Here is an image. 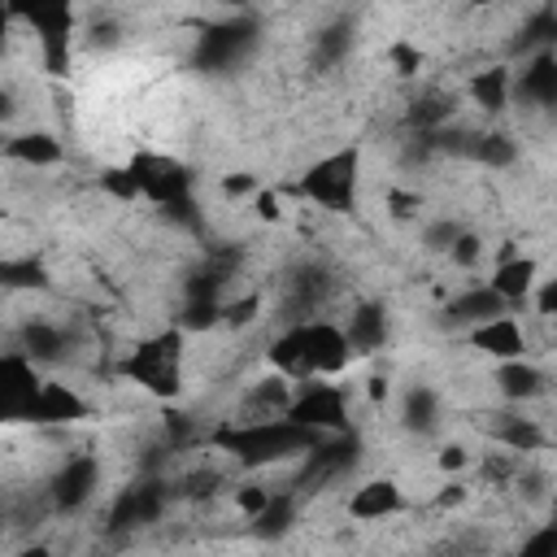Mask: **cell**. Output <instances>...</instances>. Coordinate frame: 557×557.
I'll list each match as a JSON object with an SVG mask.
<instances>
[{
  "instance_id": "obj_25",
  "label": "cell",
  "mask_w": 557,
  "mask_h": 557,
  "mask_svg": "<svg viewBox=\"0 0 557 557\" xmlns=\"http://www.w3.org/2000/svg\"><path fill=\"white\" fill-rule=\"evenodd\" d=\"M248 39H252V22H244V17L218 22V26H209L200 35V61L205 65H226L248 48Z\"/></svg>"
},
{
  "instance_id": "obj_28",
  "label": "cell",
  "mask_w": 557,
  "mask_h": 557,
  "mask_svg": "<svg viewBox=\"0 0 557 557\" xmlns=\"http://www.w3.org/2000/svg\"><path fill=\"white\" fill-rule=\"evenodd\" d=\"M296 509H300V496L296 492H274L270 500H265V509L261 513H252V531L257 535H283L292 522H296Z\"/></svg>"
},
{
  "instance_id": "obj_30",
  "label": "cell",
  "mask_w": 557,
  "mask_h": 557,
  "mask_svg": "<svg viewBox=\"0 0 557 557\" xmlns=\"http://www.w3.org/2000/svg\"><path fill=\"white\" fill-rule=\"evenodd\" d=\"M483 252H487V244H483L474 231H466V226H461V235L448 244V261H453L457 270H474V265L483 261Z\"/></svg>"
},
{
  "instance_id": "obj_42",
  "label": "cell",
  "mask_w": 557,
  "mask_h": 557,
  "mask_svg": "<svg viewBox=\"0 0 557 557\" xmlns=\"http://www.w3.org/2000/svg\"><path fill=\"white\" fill-rule=\"evenodd\" d=\"M461 500H466V483H444V492L435 496L440 509H453V505H461Z\"/></svg>"
},
{
  "instance_id": "obj_14",
  "label": "cell",
  "mask_w": 557,
  "mask_h": 557,
  "mask_svg": "<svg viewBox=\"0 0 557 557\" xmlns=\"http://www.w3.org/2000/svg\"><path fill=\"white\" fill-rule=\"evenodd\" d=\"M339 331H344L352 357H370V352H379L387 344V309L374 305V300H361V305L348 309V318L339 322Z\"/></svg>"
},
{
  "instance_id": "obj_37",
  "label": "cell",
  "mask_w": 557,
  "mask_h": 557,
  "mask_svg": "<svg viewBox=\"0 0 557 557\" xmlns=\"http://www.w3.org/2000/svg\"><path fill=\"white\" fill-rule=\"evenodd\" d=\"M270 496H274V492H270L265 483H244V487L235 492V505L252 518V513H261V509H265V500H270Z\"/></svg>"
},
{
  "instance_id": "obj_32",
  "label": "cell",
  "mask_w": 557,
  "mask_h": 557,
  "mask_svg": "<svg viewBox=\"0 0 557 557\" xmlns=\"http://www.w3.org/2000/svg\"><path fill=\"white\" fill-rule=\"evenodd\" d=\"M100 187L113 196V200H139V187H135V178H131V170L126 165H109L104 174H100Z\"/></svg>"
},
{
  "instance_id": "obj_8",
  "label": "cell",
  "mask_w": 557,
  "mask_h": 557,
  "mask_svg": "<svg viewBox=\"0 0 557 557\" xmlns=\"http://www.w3.org/2000/svg\"><path fill=\"white\" fill-rule=\"evenodd\" d=\"M96 487H100V457H91V453H78V457H70L52 479H48V505H52V513H78L91 496H96Z\"/></svg>"
},
{
  "instance_id": "obj_6",
  "label": "cell",
  "mask_w": 557,
  "mask_h": 557,
  "mask_svg": "<svg viewBox=\"0 0 557 557\" xmlns=\"http://www.w3.org/2000/svg\"><path fill=\"white\" fill-rule=\"evenodd\" d=\"M287 418H296L300 426H309L318 435L348 431V396L331 379H300V387L292 392Z\"/></svg>"
},
{
  "instance_id": "obj_43",
  "label": "cell",
  "mask_w": 557,
  "mask_h": 557,
  "mask_svg": "<svg viewBox=\"0 0 557 557\" xmlns=\"http://www.w3.org/2000/svg\"><path fill=\"white\" fill-rule=\"evenodd\" d=\"M9 35H13V9L9 0H0V52L9 48Z\"/></svg>"
},
{
  "instance_id": "obj_34",
  "label": "cell",
  "mask_w": 557,
  "mask_h": 557,
  "mask_svg": "<svg viewBox=\"0 0 557 557\" xmlns=\"http://www.w3.org/2000/svg\"><path fill=\"white\" fill-rule=\"evenodd\" d=\"M387 213H392L396 222H413V218L422 213V196H418V191H400V187H392V191H387Z\"/></svg>"
},
{
  "instance_id": "obj_40",
  "label": "cell",
  "mask_w": 557,
  "mask_h": 557,
  "mask_svg": "<svg viewBox=\"0 0 557 557\" xmlns=\"http://www.w3.org/2000/svg\"><path fill=\"white\" fill-rule=\"evenodd\" d=\"M466 466H470V453H466L461 444H448V448L440 453V470H444V474H457V470H466Z\"/></svg>"
},
{
  "instance_id": "obj_9",
  "label": "cell",
  "mask_w": 557,
  "mask_h": 557,
  "mask_svg": "<svg viewBox=\"0 0 557 557\" xmlns=\"http://www.w3.org/2000/svg\"><path fill=\"white\" fill-rule=\"evenodd\" d=\"M39 392V366L26 352H0V422H26Z\"/></svg>"
},
{
  "instance_id": "obj_41",
  "label": "cell",
  "mask_w": 557,
  "mask_h": 557,
  "mask_svg": "<svg viewBox=\"0 0 557 557\" xmlns=\"http://www.w3.org/2000/svg\"><path fill=\"white\" fill-rule=\"evenodd\" d=\"M17 113H22V104H17V91H13L9 83H0V126H9Z\"/></svg>"
},
{
  "instance_id": "obj_4",
  "label": "cell",
  "mask_w": 557,
  "mask_h": 557,
  "mask_svg": "<svg viewBox=\"0 0 557 557\" xmlns=\"http://www.w3.org/2000/svg\"><path fill=\"white\" fill-rule=\"evenodd\" d=\"M357 187H361V152L357 148H335V152L318 157L296 178V191L326 213H348L357 205Z\"/></svg>"
},
{
  "instance_id": "obj_31",
  "label": "cell",
  "mask_w": 557,
  "mask_h": 557,
  "mask_svg": "<svg viewBox=\"0 0 557 557\" xmlns=\"http://www.w3.org/2000/svg\"><path fill=\"white\" fill-rule=\"evenodd\" d=\"M461 235V222H453V218H435V222H426L422 226V248L426 252H448V244Z\"/></svg>"
},
{
  "instance_id": "obj_18",
  "label": "cell",
  "mask_w": 557,
  "mask_h": 557,
  "mask_svg": "<svg viewBox=\"0 0 557 557\" xmlns=\"http://www.w3.org/2000/svg\"><path fill=\"white\" fill-rule=\"evenodd\" d=\"M492 379H496V392H500L505 405H527V400H535V396L548 392V374H544L535 361H527V357L500 361Z\"/></svg>"
},
{
  "instance_id": "obj_2",
  "label": "cell",
  "mask_w": 557,
  "mask_h": 557,
  "mask_svg": "<svg viewBox=\"0 0 557 557\" xmlns=\"http://www.w3.org/2000/svg\"><path fill=\"white\" fill-rule=\"evenodd\" d=\"M209 440H213V448L231 453L244 470H265V466L300 461L322 435L283 413V418H265V422H222Z\"/></svg>"
},
{
  "instance_id": "obj_23",
  "label": "cell",
  "mask_w": 557,
  "mask_h": 557,
  "mask_svg": "<svg viewBox=\"0 0 557 557\" xmlns=\"http://www.w3.org/2000/svg\"><path fill=\"white\" fill-rule=\"evenodd\" d=\"M496 313H505V300H500L487 283L466 287V292H457V296L444 305V322H448V326H461V331H470V326H479V322H487V318H496Z\"/></svg>"
},
{
  "instance_id": "obj_20",
  "label": "cell",
  "mask_w": 557,
  "mask_h": 557,
  "mask_svg": "<svg viewBox=\"0 0 557 557\" xmlns=\"http://www.w3.org/2000/svg\"><path fill=\"white\" fill-rule=\"evenodd\" d=\"M453 117H457V91H444V87H426L405 104V126L413 135H435Z\"/></svg>"
},
{
  "instance_id": "obj_10",
  "label": "cell",
  "mask_w": 557,
  "mask_h": 557,
  "mask_svg": "<svg viewBox=\"0 0 557 557\" xmlns=\"http://www.w3.org/2000/svg\"><path fill=\"white\" fill-rule=\"evenodd\" d=\"M174 487L161 483V479H144V483H131L117 492V500L109 505V527L113 531H131V527H148L165 513Z\"/></svg>"
},
{
  "instance_id": "obj_46",
  "label": "cell",
  "mask_w": 557,
  "mask_h": 557,
  "mask_svg": "<svg viewBox=\"0 0 557 557\" xmlns=\"http://www.w3.org/2000/svg\"><path fill=\"white\" fill-rule=\"evenodd\" d=\"M470 4H474V9H492L496 0H470Z\"/></svg>"
},
{
  "instance_id": "obj_16",
  "label": "cell",
  "mask_w": 557,
  "mask_h": 557,
  "mask_svg": "<svg viewBox=\"0 0 557 557\" xmlns=\"http://www.w3.org/2000/svg\"><path fill=\"white\" fill-rule=\"evenodd\" d=\"M513 96L527 100L531 109H548L557 100V57L553 48H535L522 74H513Z\"/></svg>"
},
{
  "instance_id": "obj_45",
  "label": "cell",
  "mask_w": 557,
  "mask_h": 557,
  "mask_svg": "<svg viewBox=\"0 0 557 557\" xmlns=\"http://www.w3.org/2000/svg\"><path fill=\"white\" fill-rule=\"evenodd\" d=\"M370 396L374 400H387V379H370Z\"/></svg>"
},
{
  "instance_id": "obj_29",
  "label": "cell",
  "mask_w": 557,
  "mask_h": 557,
  "mask_svg": "<svg viewBox=\"0 0 557 557\" xmlns=\"http://www.w3.org/2000/svg\"><path fill=\"white\" fill-rule=\"evenodd\" d=\"M0 287H9V292H39V287H48V270L30 252L26 257H4L0 261Z\"/></svg>"
},
{
  "instance_id": "obj_12",
  "label": "cell",
  "mask_w": 557,
  "mask_h": 557,
  "mask_svg": "<svg viewBox=\"0 0 557 557\" xmlns=\"http://www.w3.org/2000/svg\"><path fill=\"white\" fill-rule=\"evenodd\" d=\"M292 392H296V379H287V374L274 370V374L257 379L252 387H244V396H239L231 422H265V418H283L287 405H292Z\"/></svg>"
},
{
  "instance_id": "obj_1",
  "label": "cell",
  "mask_w": 557,
  "mask_h": 557,
  "mask_svg": "<svg viewBox=\"0 0 557 557\" xmlns=\"http://www.w3.org/2000/svg\"><path fill=\"white\" fill-rule=\"evenodd\" d=\"M270 366L287 379H331L339 374L352 352H348V339L339 331V322L331 318H300V322H287L274 339H270Z\"/></svg>"
},
{
  "instance_id": "obj_7",
  "label": "cell",
  "mask_w": 557,
  "mask_h": 557,
  "mask_svg": "<svg viewBox=\"0 0 557 557\" xmlns=\"http://www.w3.org/2000/svg\"><path fill=\"white\" fill-rule=\"evenodd\" d=\"M126 170H131L139 196L152 200L157 209H161V205H174V200H183V196H191V170H187L183 161L165 157V152H135V157L126 161Z\"/></svg>"
},
{
  "instance_id": "obj_44",
  "label": "cell",
  "mask_w": 557,
  "mask_h": 557,
  "mask_svg": "<svg viewBox=\"0 0 557 557\" xmlns=\"http://www.w3.org/2000/svg\"><path fill=\"white\" fill-rule=\"evenodd\" d=\"M205 4H213V9H226V13H235V9H248V0H205Z\"/></svg>"
},
{
  "instance_id": "obj_36",
  "label": "cell",
  "mask_w": 557,
  "mask_h": 557,
  "mask_svg": "<svg viewBox=\"0 0 557 557\" xmlns=\"http://www.w3.org/2000/svg\"><path fill=\"white\" fill-rule=\"evenodd\" d=\"M313 48H318V61H339L348 52V30L344 26H331V30H322L313 39Z\"/></svg>"
},
{
  "instance_id": "obj_39",
  "label": "cell",
  "mask_w": 557,
  "mask_h": 557,
  "mask_svg": "<svg viewBox=\"0 0 557 557\" xmlns=\"http://www.w3.org/2000/svg\"><path fill=\"white\" fill-rule=\"evenodd\" d=\"M252 205H257V218H261V222H278V218H283V200H278L274 191H261V187H257V191H252Z\"/></svg>"
},
{
  "instance_id": "obj_26",
  "label": "cell",
  "mask_w": 557,
  "mask_h": 557,
  "mask_svg": "<svg viewBox=\"0 0 557 557\" xmlns=\"http://www.w3.org/2000/svg\"><path fill=\"white\" fill-rule=\"evenodd\" d=\"M400 426L405 431H418V435H431L440 426V396H435V387L413 383L400 396Z\"/></svg>"
},
{
  "instance_id": "obj_21",
  "label": "cell",
  "mask_w": 557,
  "mask_h": 557,
  "mask_svg": "<svg viewBox=\"0 0 557 557\" xmlns=\"http://www.w3.org/2000/svg\"><path fill=\"white\" fill-rule=\"evenodd\" d=\"M0 157L13 161V165L48 170V165H61L65 148H61V139L48 135V131H17V135H9V139L0 144Z\"/></svg>"
},
{
  "instance_id": "obj_19",
  "label": "cell",
  "mask_w": 557,
  "mask_h": 557,
  "mask_svg": "<svg viewBox=\"0 0 557 557\" xmlns=\"http://www.w3.org/2000/svg\"><path fill=\"white\" fill-rule=\"evenodd\" d=\"M400 505H405V496H400V487L392 479H366V483L352 487L344 509H348L352 522H383V518L400 513Z\"/></svg>"
},
{
  "instance_id": "obj_3",
  "label": "cell",
  "mask_w": 557,
  "mask_h": 557,
  "mask_svg": "<svg viewBox=\"0 0 557 557\" xmlns=\"http://www.w3.org/2000/svg\"><path fill=\"white\" fill-rule=\"evenodd\" d=\"M122 374H126L135 387H144L148 396H157V400L178 396V392H183V331H178V326H165V331L139 339V344L126 352Z\"/></svg>"
},
{
  "instance_id": "obj_17",
  "label": "cell",
  "mask_w": 557,
  "mask_h": 557,
  "mask_svg": "<svg viewBox=\"0 0 557 557\" xmlns=\"http://www.w3.org/2000/svg\"><path fill=\"white\" fill-rule=\"evenodd\" d=\"M483 431L500 444V448H509V453H544L548 448V435H544V426L535 422V418H522L518 409H500V413H492L487 422H483Z\"/></svg>"
},
{
  "instance_id": "obj_11",
  "label": "cell",
  "mask_w": 557,
  "mask_h": 557,
  "mask_svg": "<svg viewBox=\"0 0 557 557\" xmlns=\"http://www.w3.org/2000/svg\"><path fill=\"white\" fill-rule=\"evenodd\" d=\"M87 413H91V405L83 400V392H74L61 379H39V392H35V405H30L26 422H35V426H74Z\"/></svg>"
},
{
  "instance_id": "obj_35",
  "label": "cell",
  "mask_w": 557,
  "mask_h": 557,
  "mask_svg": "<svg viewBox=\"0 0 557 557\" xmlns=\"http://www.w3.org/2000/svg\"><path fill=\"white\" fill-rule=\"evenodd\" d=\"M257 309H261V296L257 292L244 296V300H222V322L226 326H248L257 318Z\"/></svg>"
},
{
  "instance_id": "obj_22",
  "label": "cell",
  "mask_w": 557,
  "mask_h": 557,
  "mask_svg": "<svg viewBox=\"0 0 557 557\" xmlns=\"http://www.w3.org/2000/svg\"><path fill=\"white\" fill-rule=\"evenodd\" d=\"M17 352H26L35 366H57V361L70 357V335H65L57 322L30 318V322L17 331Z\"/></svg>"
},
{
  "instance_id": "obj_38",
  "label": "cell",
  "mask_w": 557,
  "mask_h": 557,
  "mask_svg": "<svg viewBox=\"0 0 557 557\" xmlns=\"http://www.w3.org/2000/svg\"><path fill=\"white\" fill-rule=\"evenodd\" d=\"M218 187H222V196L239 200V196H252V191H257V174H226Z\"/></svg>"
},
{
  "instance_id": "obj_24",
  "label": "cell",
  "mask_w": 557,
  "mask_h": 557,
  "mask_svg": "<svg viewBox=\"0 0 557 557\" xmlns=\"http://www.w3.org/2000/svg\"><path fill=\"white\" fill-rule=\"evenodd\" d=\"M466 96H470L487 117L505 113V109H509V100H513V70H509V65L474 70V78L466 83Z\"/></svg>"
},
{
  "instance_id": "obj_15",
  "label": "cell",
  "mask_w": 557,
  "mask_h": 557,
  "mask_svg": "<svg viewBox=\"0 0 557 557\" xmlns=\"http://www.w3.org/2000/svg\"><path fill=\"white\" fill-rule=\"evenodd\" d=\"M470 344H474L479 352L496 357V361L527 357V331H522V322H518L509 309L496 313V318H487V322H479V326H470Z\"/></svg>"
},
{
  "instance_id": "obj_5",
  "label": "cell",
  "mask_w": 557,
  "mask_h": 557,
  "mask_svg": "<svg viewBox=\"0 0 557 557\" xmlns=\"http://www.w3.org/2000/svg\"><path fill=\"white\" fill-rule=\"evenodd\" d=\"M13 22H26L39 39V57L48 74L70 70L74 52V0H9Z\"/></svg>"
},
{
  "instance_id": "obj_33",
  "label": "cell",
  "mask_w": 557,
  "mask_h": 557,
  "mask_svg": "<svg viewBox=\"0 0 557 557\" xmlns=\"http://www.w3.org/2000/svg\"><path fill=\"white\" fill-rule=\"evenodd\" d=\"M387 65H392L400 78H413V74L422 70V52H418L409 39H396V44L387 48Z\"/></svg>"
},
{
  "instance_id": "obj_13",
  "label": "cell",
  "mask_w": 557,
  "mask_h": 557,
  "mask_svg": "<svg viewBox=\"0 0 557 557\" xmlns=\"http://www.w3.org/2000/svg\"><path fill=\"white\" fill-rule=\"evenodd\" d=\"M535 283H540V261H535V257H522V252H513V248H505V252L496 257L492 278H487V287L505 300V309L527 305Z\"/></svg>"
},
{
  "instance_id": "obj_27",
  "label": "cell",
  "mask_w": 557,
  "mask_h": 557,
  "mask_svg": "<svg viewBox=\"0 0 557 557\" xmlns=\"http://www.w3.org/2000/svg\"><path fill=\"white\" fill-rule=\"evenodd\" d=\"M466 157H474V161H483V165H492V170H505V165L518 161V144H513L505 131H483V135H470Z\"/></svg>"
}]
</instances>
